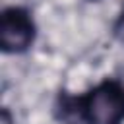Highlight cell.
I'll return each mask as SVG.
<instances>
[{
	"label": "cell",
	"instance_id": "cell-1",
	"mask_svg": "<svg viewBox=\"0 0 124 124\" xmlns=\"http://www.w3.org/2000/svg\"><path fill=\"white\" fill-rule=\"evenodd\" d=\"M79 112L87 124H122L124 85L112 79L97 83L81 97Z\"/></svg>",
	"mask_w": 124,
	"mask_h": 124
},
{
	"label": "cell",
	"instance_id": "cell-2",
	"mask_svg": "<svg viewBox=\"0 0 124 124\" xmlns=\"http://www.w3.org/2000/svg\"><path fill=\"white\" fill-rule=\"evenodd\" d=\"M35 41V23L27 10L6 8L0 16V48L8 54L25 52Z\"/></svg>",
	"mask_w": 124,
	"mask_h": 124
}]
</instances>
